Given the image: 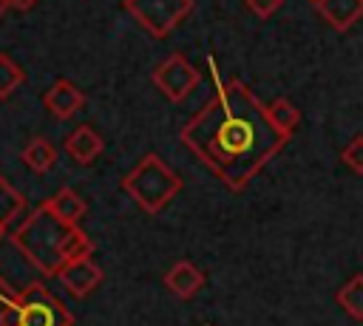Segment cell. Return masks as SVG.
<instances>
[{
    "label": "cell",
    "mask_w": 363,
    "mask_h": 326,
    "mask_svg": "<svg viewBox=\"0 0 363 326\" xmlns=\"http://www.w3.org/2000/svg\"><path fill=\"white\" fill-rule=\"evenodd\" d=\"M337 306L352 317V320H363V272L352 275L340 289H337Z\"/></svg>",
    "instance_id": "15"
},
{
    "label": "cell",
    "mask_w": 363,
    "mask_h": 326,
    "mask_svg": "<svg viewBox=\"0 0 363 326\" xmlns=\"http://www.w3.org/2000/svg\"><path fill=\"white\" fill-rule=\"evenodd\" d=\"M14 298H17V292L0 278V326H6V312H9V306H11Z\"/></svg>",
    "instance_id": "20"
},
{
    "label": "cell",
    "mask_w": 363,
    "mask_h": 326,
    "mask_svg": "<svg viewBox=\"0 0 363 326\" xmlns=\"http://www.w3.org/2000/svg\"><path fill=\"white\" fill-rule=\"evenodd\" d=\"M244 3H247V9H250L255 17H261V20L272 17V14L284 6V0H244Z\"/></svg>",
    "instance_id": "19"
},
{
    "label": "cell",
    "mask_w": 363,
    "mask_h": 326,
    "mask_svg": "<svg viewBox=\"0 0 363 326\" xmlns=\"http://www.w3.org/2000/svg\"><path fill=\"white\" fill-rule=\"evenodd\" d=\"M20 159H23V164L31 170V173H48L51 167H54V162H57V150H54V145L45 139V136H34V139H28V145L23 147V153H20Z\"/></svg>",
    "instance_id": "12"
},
{
    "label": "cell",
    "mask_w": 363,
    "mask_h": 326,
    "mask_svg": "<svg viewBox=\"0 0 363 326\" xmlns=\"http://www.w3.org/2000/svg\"><path fill=\"white\" fill-rule=\"evenodd\" d=\"M71 320L74 315L40 281H31L23 292H17L6 312V326H62Z\"/></svg>",
    "instance_id": "4"
},
{
    "label": "cell",
    "mask_w": 363,
    "mask_h": 326,
    "mask_svg": "<svg viewBox=\"0 0 363 326\" xmlns=\"http://www.w3.org/2000/svg\"><path fill=\"white\" fill-rule=\"evenodd\" d=\"M122 193H128L139 210H145L147 215L162 213L182 190V176L164 164V159L159 153H145L119 181Z\"/></svg>",
    "instance_id": "3"
},
{
    "label": "cell",
    "mask_w": 363,
    "mask_h": 326,
    "mask_svg": "<svg viewBox=\"0 0 363 326\" xmlns=\"http://www.w3.org/2000/svg\"><path fill=\"white\" fill-rule=\"evenodd\" d=\"M43 105L45 111L57 119V122H68L77 116V111L85 105V94L71 82V79H54L48 85V91L43 94Z\"/></svg>",
    "instance_id": "8"
},
{
    "label": "cell",
    "mask_w": 363,
    "mask_h": 326,
    "mask_svg": "<svg viewBox=\"0 0 363 326\" xmlns=\"http://www.w3.org/2000/svg\"><path fill=\"white\" fill-rule=\"evenodd\" d=\"M23 82H26V71L9 54H0V99H9Z\"/></svg>",
    "instance_id": "17"
},
{
    "label": "cell",
    "mask_w": 363,
    "mask_h": 326,
    "mask_svg": "<svg viewBox=\"0 0 363 326\" xmlns=\"http://www.w3.org/2000/svg\"><path fill=\"white\" fill-rule=\"evenodd\" d=\"M162 283H164V289L173 292L176 298L190 300V298H196V295L201 292V286L207 283V275H204L201 266H196L193 261H184V258H182V261H176V264L164 272Z\"/></svg>",
    "instance_id": "9"
},
{
    "label": "cell",
    "mask_w": 363,
    "mask_h": 326,
    "mask_svg": "<svg viewBox=\"0 0 363 326\" xmlns=\"http://www.w3.org/2000/svg\"><path fill=\"white\" fill-rule=\"evenodd\" d=\"M11 3V9H17V11H28V9H34L40 0H9Z\"/></svg>",
    "instance_id": "21"
},
{
    "label": "cell",
    "mask_w": 363,
    "mask_h": 326,
    "mask_svg": "<svg viewBox=\"0 0 363 326\" xmlns=\"http://www.w3.org/2000/svg\"><path fill=\"white\" fill-rule=\"evenodd\" d=\"M267 111H269V119H272L284 133H292V130L301 125V111H298L289 99H284V96L267 102Z\"/></svg>",
    "instance_id": "16"
},
{
    "label": "cell",
    "mask_w": 363,
    "mask_h": 326,
    "mask_svg": "<svg viewBox=\"0 0 363 326\" xmlns=\"http://www.w3.org/2000/svg\"><path fill=\"white\" fill-rule=\"evenodd\" d=\"M48 201V207L60 215V218H65L68 224H79L82 221V215L88 213V204H85V198L79 196V193H74L71 187H60L51 198H45Z\"/></svg>",
    "instance_id": "14"
},
{
    "label": "cell",
    "mask_w": 363,
    "mask_h": 326,
    "mask_svg": "<svg viewBox=\"0 0 363 326\" xmlns=\"http://www.w3.org/2000/svg\"><path fill=\"white\" fill-rule=\"evenodd\" d=\"M9 9H11V3H9V0H0V17H3Z\"/></svg>",
    "instance_id": "22"
},
{
    "label": "cell",
    "mask_w": 363,
    "mask_h": 326,
    "mask_svg": "<svg viewBox=\"0 0 363 326\" xmlns=\"http://www.w3.org/2000/svg\"><path fill=\"white\" fill-rule=\"evenodd\" d=\"M196 0H122V9L156 40L170 37L193 11Z\"/></svg>",
    "instance_id": "5"
},
{
    "label": "cell",
    "mask_w": 363,
    "mask_h": 326,
    "mask_svg": "<svg viewBox=\"0 0 363 326\" xmlns=\"http://www.w3.org/2000/svg\"><path fill=\"white\" fill-rule=\"evenodd\" d=\"M11 244L23 252V258L45 278H57V272L79 258L91 255L94 244L91 238L79 230V224H68L60 218L48 201L37 204L14 230H11Z\"/></svg>",
    "instance_id": "2"
},
{
    "label": "cell",
    "mask_w": 363,
    "mask_h": 326,
    "mask_svg": "<svg viewBox=\"0 0 363 326\" xmlns=\"http://www.w3.org/2000/svg\"><path fill=\"white\" fill-rule=\"evenodd\" d=\"M289 136L292 133H284L269 119L267 105L238 79L224 82L179 133L182 145L235 193L250 187Z\"/></svg>",
    "instance_id": "1"
},
{
    "label": "cell",
    "mask_w": 363,
    "mask_h": 326,
    "mask_svg": "<svg viewBox=\"0 0 363 326\" xmlns=\"http://www.w3.org/2000/svg\"><path fill=\"white\" fill-rule=\"evenodd\" d=\"M150 79H153V85H156L170 102H184V99L199 88L201 74H199V68H196L182 51H173L170 57H164V60L153 68Z\"/></svg>",
    "instance_id": "6"
},
{
    "label": "cell",
    "mask_w": 363,
    "mask_h": 326,
    "mask_svg": "<svg viewBox=\"0 0 363 326\" xmlns=\"http://www.w3.org/2000/svg\"><path fill=\"white\" fill-rule=\"evenodd\" d=\"M309 3H315V6H318V3H320V0H309Z\"/></svg>",
    "instance_id": "23"
},
{
    "label": "cell",
    "mask_w": 363,
    "mask_h": 326,
    "mask_svg": "<svg viewBox=\"0 0 363 326\" xmlns=\"http://www.w3.org/2000/svg\"><path fill=\"white\" fill-rule=\"evenodd\" d=\"M102 278H105V272H102V266L94 261V252L68 261V264L57 272V281H60L74 298H88V295L102 283Z\"/></svg>",
    "instance_id": "7"
},
{
    "label": "cell",
    "mask_w": 363,
    "mask_h": 326,
    "mask_svg": "<svg viewBox=\"0 0 363 326\" xmlns=\"http://www.w3.org/2000/svg\"><path fill=\"white\" fill-rule=\"evenodd\" d=\"M318 11L335 31H349L363 17V0H320Z\"/></svg>",
    "instance_id": "11"
},
{
    "label": "cell",
    "mask_w": 363,
    "mask_h": 326,
    "mask_svg": "<svg viewBox=\"0 0 363 326\" xmlns=\"http://www.w3.org/2000/svg\"><path fill=\"white\" fill-rule=\"evenodd\" d=\"M26 210V198L23 193L0 173V235L11 232V224L17 221V215Z\"/></svg>",
    "instance_id": "13"
},
{
    "label": "cell",
    "mask_w": 363,
    "mask_h": 326,
    "mask_svg": "<svg viewBox=\"0 0 363 326\" xmlns=\"http://www.w3.org/2000/svg\"><path fill=\"white\" fill-rule=\"evenodd\" d=\"M105 150V139L102 133H96L94 125H79L65 136V153L77 162V164H94Z\"/></svg>",
    "instance_id": "10"
},
{
    "label": "cell",
    "mask_w": 363,
    "mask_h": 326,
    "mask_svg": "<svg viewBox=\"0 0 363 326\" xmlns=\"http://www.w3.org/2000/svg\"><path fill=\"white\" fill-rule=\"evenodd\" d=\"M62 326H74V320H71V323H62Z\"/></svg>",
    "instance_id": "24"
},
{
    "label": "cell",
    "mask_w": 363,
    "mask_h": 326,
    "mask_svg": "<svg viewBox=\"0 0 363 326\" xmlns=\"http://www.w3.org/2000/svg\"><path fill=\"white\" fill-rule=\"evenodd\" d=\"M340 159H343V164H346L352 173L363 176V133H357V136L343 147Z\"/></svg>",
    "instance_id": "18"
}]
</instances>
